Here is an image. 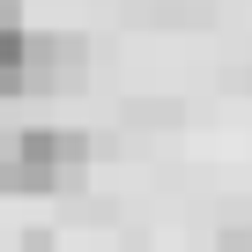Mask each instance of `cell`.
Listing matches in <instances>:
<instances>
[{
	"mask_svg": "<svg viewBox=\"0 0 252 252\" xmlns=\"http://www.w3.org/2000/svg\"><path fill=\"white\" fill-rule=\"evenodd\" d=\"M23 89H30V37L15 8H0V96H23Z\"/></svg>",
	"mask_w": 252,
	"mask_h": 252,
	"instance_id": "obj_2",
	"label": "cell"
},
{
	"mask_svg": "<svg viewBox=\"0 0 252 252\" xmlns=\"http://www.w3.org/2000/svg\"><path fill=\"white\" fill-rule=\"evenodd\" d=\"M89 163V141L67 126H23V134L0 149V193H52Z\"/></svg>",
	"mask_w": 252,
	"mask_h": 252,
	"instance_id": "obj_1",
	"label": "cell"
},
{
	"mask_svg": "<svg viewBox=\"0 0 252 252\" xmlns=\"http://www.w3.org/2000/svg\"><path fill=\"white\" fill-rule=\"evenodd\" d=\"M222 252H252V230H230V237H222Z\"/></svg>",
	"mask_w": 252,
	"mask_h": 252,
	"instance_id": "obj_4",
	"label": "cell"
},
{
	"mask_svg": "<svg viewBox=\"0 0 252 252\" xmlns=\"http://www.w3.org/2000/svg\"><path fill=\"white\" fill-rule=\"evenodd\" d=\"M74 45L67 37H30V89H67L74 82Z\"/></svg>",
	"mask_w": 252,
	"mask_h": 252,
	"instance_id": "obj_3",
	"label": "cell"
}]
</instances>
